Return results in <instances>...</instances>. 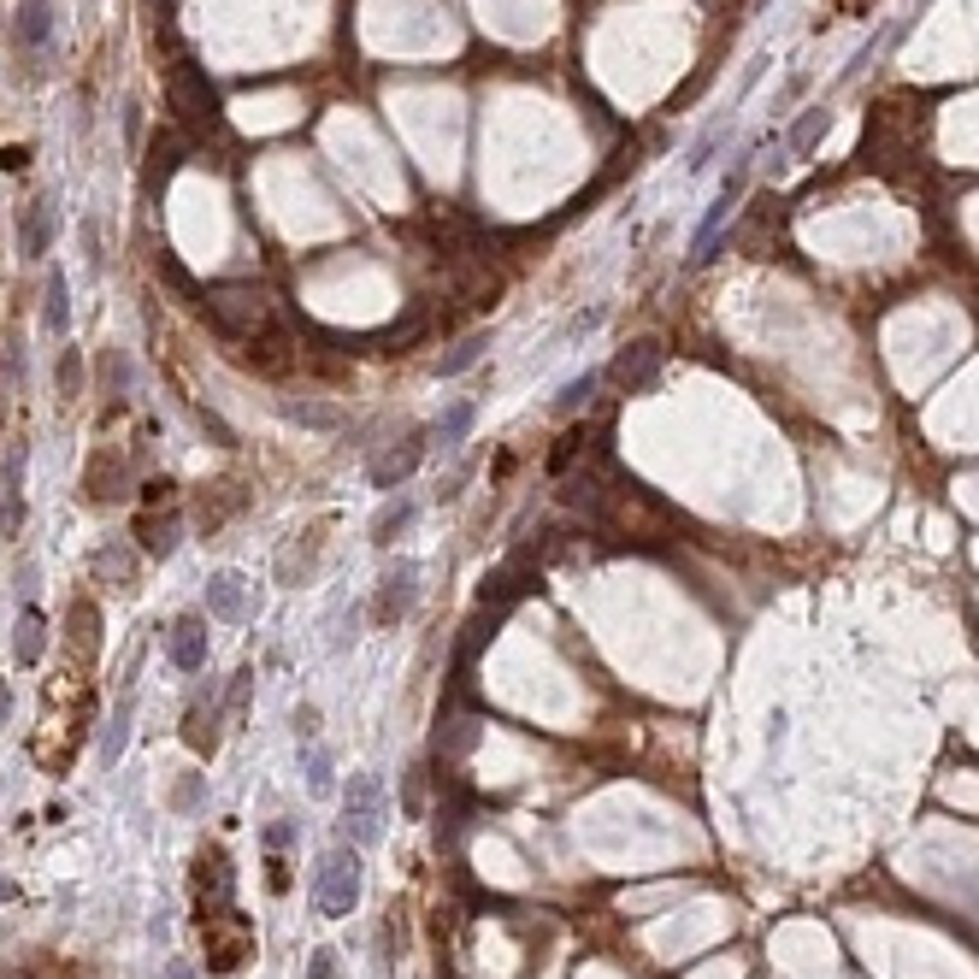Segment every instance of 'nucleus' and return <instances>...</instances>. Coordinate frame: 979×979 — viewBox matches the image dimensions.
Listing matches in <instances>:
<instances>
[{
  "label": "nucleus",
  "instance_id": "f257e3e1",
  "mask_svg": "<svg viewBox=\"0 0 979 979\" xmlns=\"http://www.w3.org/2000/svg\"><path fill=\"white\" fill-rule=\"evenodd\" d=\"M207 319H213L225 337H236V342H254V337L284 331V324H278V307H272V296H266V289H248V284L213 289V296H207Z\"/></svg>",
  "mask_w": 979,
  "mask_h": 979
},
{
  "label": "nucleus",
  "instance_id": "f03ea898",
  "mask_svg": "<svg viewBox=\"0 0 979 979\" xmlns=\"http://www.w3.org/2000/svg\"><path fill=\"white\" fill-rule=\"evenodd\" d=\"M166 95H171V113H178L183 136H213L219 130V95H213V83H207V72H201L195 60L171 65Z\"/></svg>",
  "mask_w": 979,
  "mask_h": 979
},
{
  "label": "nucleus",
  "instance_id": "7ed1b4c3",
  "mask_svg": "<svg viewBox=\"0 0 979 979\" xmlns=\"http://www.w3.org/2000/svg\"><path fill=\"white\" fill-rule=\"evenodd\" d=\"M313 903H319V915H354V903H360V855L349 844H337V850H324V862L313 873Z\"/></svg>",
  "mask_w": 979,
  "mask_h": 979
},
{
  "label": "nucleus",
  "instance_id": "20e7f679",
  "mask_svg": "<svg viewBox=\"0 0 979 979\" xmlns=\"http://www.w3.org/2000/svg\"><path fill=\"white\" fill-rule=\"evenodd\" d=\"M201 938H207V968L213 973H236L254 961V926L236 915V908H219V915L201 921Z\"/></svg>",
  "mask_w": 979,
  "mask_h": 979
},
{
  "label": "nucleus",
  "instance_id": "39448f33",
  "mask_svg": "<svg viewBox=\"0 0 979 979\" xmlns=\"http://www.w3.org/2000/svg\"><path fill=\"white\" fill-rule=\"evenodd\" d=\"M342 832H349V844H377V832H384V779L377 773H354L349 791H342Z\"/></svg>",
  "mask_w": 979,
  "mask_h": 979
},
{
  "label": "nucleus",
  "instance_id": "423d86ee",
  "mask_svg": "<svg viewBox=\"0 0 979 979\" xmlns=\"http://www.w3.org/2000/svg\"><path fill=\"white\" fill-rule=\"evenodd\" d=\"M414 596H419V566H414V561L384 566V578H377V603H372V620H377V626H396V620H407Z\"/></svg>",
  "mask_w": 979,
  "mask_h": 979
},
{
  "label": "nucleus",
  "instance_id": "0eeeda50",
  "mask_svg": "<svg viewBox=\"0 0 979 979\" xmlns=\"http://www.w3.org/2000/svg\"><path fill=\"white\" fill-rule=\"evenodd\" d=\"M425 449H432V432H407L402 443H390V449L372 460V485H377V490H402L407 478L419 472Z\"/></svg>",
  "mask_w": 979,
  "mask_h": 979
},
{
  "label": "nucleus",
  "instance_id": "6e6552de",
  "mask_svg": "<svg viewBox=\"0 0 979 979\" xmlns=\"http://www.w3.org/2000/svg\"><path fill=\"white\" fill-rule=\"evenodd\" d=\"M661 360H667V349H661L656 337L631 342V349H620V354H614V366H608V384H620L626 396H638V390H649V384H656Z\"/></svg>",
  "mask_w": 979,
  "mask_h": 979
},
{
  "label": "nucleus",
  "instance_id": "1a4fd4ad",
  "mask_svg": "<svg viewBox=\"0 0 979 979\" xmlns=\"http://www.w3.org/2000/svg\"><path fill=\"white\" fill-rule=\"evenodd\" d=\"M195 897H201V921L219 915V908H231V862H225V850H201V862H195Z\"/></svg>",
  "mask_w": 979,
  "mask_h": 979
},
{
  "label": "nucleus",
  "instance_id": "9d476101",
  "mask_svg": "<svg viewBox=\"0 0 979 979\" xmlns=\"http://www.w3.org/2000/svg\"><path fill=\"white\" fill-rule=\"evenodd\" d=\"M24 525V449H7L0 467V538H19Z\"/></svg>",
  "mask_w": 979,
  "mask_h": 979
},
{
  "label": "nucleus",
  "instance_id": "9b49d317",
  "mask_svg": "<svg viewBox=\"0 0 979 979\" xmlns=\"http://www.w3.org/2000/svg\"><path fill=\"white\" fill-rule=\"evenodd\" d=\"M54 248V201L36 195L30 207H19V254L24 260H42Z\"/></svg>",
  "mask_w": 979,
  "mask_h": 979
},
{
  "label": "nucleus",
  "instance_id": "f8f14e48",
  "mask_svg": "<svg viewBox=\"0 0 979 979\" xmlns=\"http://www.w3.org/2000/svg\"><path fill=\"white\" fill-rule=\"evenodd\" d=\"M171 667H183V673H201V667H207V620H201V614H183V620L171 626Z\"/></svg>",
  "mask_w": 979,
  "mask_h": 979
},
{
  "label": "nucleus",
  "instance_id": "ddd939ff",
  "mask_svg": "<svg viewBox=\"0 0 979 979\" xmlns=\"http://www.w3.org/2000/svg\"><path fill=\"white\" fill-rule=\"evenodd\" d=\"M136 543H142V555L166 561L171 549H178V513H142V520H136Z\"/></svg>",
  "mask_w": 979,
  "mask_h": 979
},
{
  "label": "nucleus",
  "instance_id": "4468645a",
  "mask_svg": "<svg viewBox=\"0 0 979 979\" xmlns=\"http://www.w3.org/2000/svg\"><path fill=\"white\" fill-rule=\"evenodd\" d=\"M207 614H213V620H243V614H248L243 578H236V573H213L207 578Z\"/></svg>",
  "mask_w": 979,
  "mask_h": 979
},
{
  "label": "nucleus",
  "instance_id": "2eb2a0df",
  "mask_svg": "<svg viewBox=\"0 0 979 979\" xmlns=\"http://www.w3.org/2000/svg\"><path fill=\"white\" fill-rule=\"evenodd\" d=\"M183 148H189L183 130H160V136H153V148H148V183H153V189H160L171 171L183 166Z\"/></svg>",
  "mask_w": 979,
  "mask_h": 979
},
{
  "label": "nucleus",
  "instance_id": "dca6fc26",
  "mask_svg": "<svg viewBox=\"0 0 979 979\" xmlns=\"http://www.w3.org/2000/svg\"><path fill=\"white\" fill-rule=\"evenodd\" d=\"M472 419H478V402H449V414H443V419L432 425L437 449H443V455L460 449V443H467V432H472Z\"/></svg>",
  "mask_w": 979,
  "mask_h": 979
},
{
  "label": "nucleus",
  "instance_id": "f3484780",
  "mask_svg": "<svg viewBox=\"0 0 979 979\" xmlns=\"http://www.w3.org/2000/svg\"><path fill=\"white\" fill-rule=\"evenodd\" d=\"M827 130H832V113H827V107H809L791 130H785V148H791L797 160H802V153H815V148H820V136H827Z\"/></svg>",
  "mask_w": 979,
  "mask_h": 979
},
{
  "label": "nucleus",
  "instance_id": "a211bd4d",
  "mask_svg": "<svg viewBox=\"0 0 979 979\" xmlns=\"http://www.w3.org/2000/svg\"><path fill=\"white\" fill-rule=\"evenodd\" d=\"M42 324L54 337H65L72 324V289H65V272H47V289H42Z\"/></svg>",
  "mask_w": 979,
  "mask_h": 979
},
{
  "label": "nucleus",
  "instance_id": "6ab92c4d",
  "mask_svg": "<svg viewBox=\"0 0 979 979\" xmlns=\"http://www.w3.org/2000/svg\"><path fill=\"white\" fill-rule=\"evenodd\" d=\"M130 714H136V696L125 691V696H118V709H113V720L100 726V762H118V755H125V744H130Z\"/></svg>",
  "mask_w": 979,
  "mask_h": 979
},
{
  "label": "nucleus",
  "instance_id": "aec40b11",
  "mask_svg": "<svg viewBox=\"0 0 979 979\" xmlns=\"http://www.w3.org/2000/svg\"><path fill=\"white\" fill-rule=\"evenodd\" d=\"M47 36H54V7H42V0H30V7H19V24H12V42H24V47H42Z\"/></svg>",
  "mask_w": 979,
  "mask_h": 979
},
{
  "label": "nucleus",
  "instance_id": "412c9836",
  "mask_svg": "<svg viewBox=\"0 0 979 979\" xmlns=\"http://www.w3.org/2000/svg\"><path fill=\"white\" fill-rule=\"evenodd\" d=\"M490 342H496L490 331H472V337H460L455 349H449V354L437 360V372H443V377H460L467 366H478V360H485V349H490Z\"/></svg>",
  "mask_w": 979,
  "mask_h": 979
},
{
  "label": "nucleus",
  "instance_id": "4be33fe9",
  "mask_svg": "<svg viewBox=\"0 0 979 979\" xmlns=\"http://www.w3.org/2000/svg\"><path fill=\"white\" fill-rule=\"evenodd\" d=\"M278 407H284V419L307 425V432H337V425H342V414H337L331 402H307L301 396V402H278Z\"/></svg>",
  "mask_w": 979,
  "mask_h": 979
},
{
  "label": "nucleus",
  "instance_id": "5701e85b",
  "mask_svg": "<svg viewBox=\"0 0 979 979\" xmlns=\"http://www.w3.org/2000/svg\"><path fill=\"white\" fill-rule=\"evenodd\" d=\"M72 649H77V661H89L95 649H100V614L89 603L72 608Z\"/></svg>",
  "mask_w": 979,
  "mask_h": 979
},
{
  "label": "nucleus",
  "instance_id": "b1692460",
  "mask_svg": "<svg viewBox=\"0 0 979 979\" xmlns=\"http://www.w3.org/2000/svg\"><path fill=\"white\" fill-rule=\"evenodd\" d=\"M414 525V502H407V496H396V502H384L377 508V520H372V543H390L396 538V531H407Z\"/></svg>",
  "mask_w": 979,
  "mask_h": 979
},
{
  "label": "nucleus",
  "instance_id": "393cba45",
  "mask_svg": "<svg viewBox=\"0 0 979 979\" xmlns=\"http://www.w3.org/2000/svg\"><path fill=\"white\" fill-rule=\"evenodd\" d=\"M213 726H219L213 702H207V709H201V702H195V709H189V720H183V737H189V749L213 755V744H219V732H213Z\"/></svg>",
  "mask_w": 979,
  "mask_h": 979
},
{
  "label": "nucleus",
  "instance_id": "a878e982",
  "mask_svg": "<svg viewBox=\"0 0 979 979\" xmlns=\"http://www.w3.org/2000/svg\"><path fill=\"white\" fill-rule=\"evenodd\" d=\"M596 384H603V372H578L573 384H561V396H555V414H561V419H566V414H578V407L590 402V390H596Z\"/></svg>",
  "mask_w": 979,
  "mask_h": 979
},
{
  "label": "nucleus",
  "instance_id": "bb28decb",
  "mask_svg": "<svg viewBox=\"0 0 979 979\" xmlns=\"http://www.w3.org/2000/svg\"><path fill=\"white\" fill-rule=\"evenodd\" d=\"M12 649H19V661H24V667L42 656V614H36V608H24V614H19V643H12Z\"/></svg>",
  "mask_w": 979,
  "mask_h": 979
},
{
  "label": "nucleus",
  "instance_id": "cd10ccee",
  "mask_svg": "<svg viewBox=\"0 0 979 979\" xmlns=\"http://www.w3.org/2000/svg\"><path fill=\"white\" fill-rule=\"evenodd\" d=\"M60 396H65V402L83 396V354H77V349L60 354Z\"/></svg>",
  "mask_w": 979,
  "mask_h": 979
},
{
  "label": "nucleus",
  "instance_id": "c85d7f7f",
  "mask_svg": "<svg viewBox=\"0 0 979 979\" xmlns=\"http://www.w3.org/2000/svg\"><path fill=\"white\" fill-rule=\"evenodd\" d=\"M307 785H313L319 797L331 791V755H324V749H313V755H307Z\"/></svg>",
  "mask_w": 979,
  "mask_h": 979
},
{
  "label": "nucleus",
  "instance_id": "c756f323",
  "mask_svg": "<svg viewBox=\"0 0 979 979\" xmlns=\"http://www.w3.org/2000/svg\"><path fill=\"white\" fill-rule=\"evenodd\" d=\"M307 979H337V950H313V961H307Z\"/></svg>",
  "mask_w": 979,
  "mask_h": 979
},
{
  "label": "nucleus",
  "instance_id": "7c9ffc66",
  "mask_svg": "<svg viewBox=\"0 0 979 979\" xmlns=\"http://www.w3.org/2000/svg\"><path fill=\"white\" fill-rule=\"evenodd\" d=\"M107 377H113L118 396H125V390H130V360L125 354H107Z\"/></svg>",
  "mask_w": 979,
  "mask_h": 979
},
{
  "label": "nucleus",
  "instance_id": "2f4dec72",
  "mask_svg": "<svg viewBox=\"0 0 979 979\" xmlns=\"http://www.w3.org/2000/svg\"><path fill=\"white\" fill-rule=\"evenodd\" d=\"M30 166V148H0V171H24Z\"/></svg>",
  "mask_w": 979,
  "mask_h": 979
},
{
  "label": "nucleus",
  "instance_id": "473e14b6",
  "mask_svg": "<svg viewBox=\"0 0 979 979\" xmlns=\"http://www.w3.org/2000/svg\"><path fill=\"white\" fill-rule=\"evenodd\" d=\"M289 838H296V827H272V832H266V844H272V850H284Z\"/></svg>",
  "mask_w": 979,
  "mask_h": 979
},
{
  "label": "nucleus",
  "instance_id": "72a5a7b5",
  "mask_svg": "<svg viewBox=\"0 0 979 979\" xmlns=\"http://www.w3.org/2000/svg\"><path fill=\"white\" fill-rule=\"evenodd\" d=\"M166 979H195V968H189V961H171V968H166Z\"/></svg>",
  "mask_w": 979,
  "mask_h": 979
},
{
  "label": "nucleus",
  "instance_id": "f704fd0d",
  "mask_svg": "<svg viewBox=\"0 0 979 979\" xmlns=\"http://www.w3.org/2000/svg\"><path fill=\"white\" fill-rule=\"evenodd\" d=\"M7 714H12V684H0V726H7Z\"/></svg>",
  "mask_w": 979,
  "mask_h": 979
}]
</instances>
